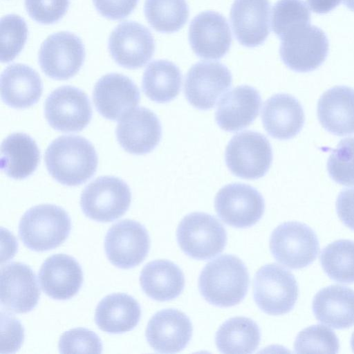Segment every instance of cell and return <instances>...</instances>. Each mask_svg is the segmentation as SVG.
<instances>
[{
  "instance_id": "33",
  "label": "cell",
  "mask_w": 354,
  "mask_h": 354,
  "mask_svg": "<svg viewBox=\"0 0 354 354\" xmlns=\"http://www.w3.org/2000/svg\"><path fill=\"white\" fill-rule=\"evenodd\" d=\"M144 11L151 26L165 33L179 30L189 17L185 0H145Z\"/></svg>"
},
{
  "instance_id": "2",
  "label": "cell",
  "mask_w": 354,
  "mask_h": 354,
  "mask_svg": "<svg viewBox=\"0 0 354 354\" xmlns=\"http://www.w3.org/2000/svg\"><path fill=\"white\" fill-rule=\"evenodd\" d=\"M249 282V274L243 262L234 255L224 254L203 268L198 279V289L209 304L230 307L243 300Z\"/></svg>"
},
{
  "instance_id": "3",
  "label": "cell",
  "mask_w": 354,
  "mask_h": 354,
  "mask_svg": "<svg viewBox=\"0 0 354 354\" xmlns=\"http://www.w3.org/2000/svg\"><path fill=\"white\" fill-rule=\"evenodd\" d=\"M71 222L62 207L42 204L34 206L22 216L19 235L28 248L44 252L59 246L68 237Z\"/></svg>"
},
{
  "instance_id": "29",
  "label": "cell",
  "mask_w": 354,
  "mask_h": 354,
  "mask_svg": "<svg viewBox=\"0 0 354 354\" xmlns=\"http://www.w3.org/2000/svg\"><path fill=\"white\" fill-rule=\"evenodd\" d=\"M140 283L144 292L150 298L166 301L176 298L183 292L185 277L174 263L163 259L152 261L142 268Z\"/></svg>"
},
{
  "instance_id": "40",
  "label": "cell",
  "mask_w": 354,
  "mask_h": 354,
  "mask_svg": "<svg viewBox=\"0 0 354 354\" xmlns=\"http://www.w3.org/2000/svg\"><path fill=\"white\" fill-rule=\"evenodd\" d=\"M29 15L36 21L50 24L58 21L66 13L69 0H25Z\"/></svg>"
},
{
  "instance_id": "35",
  "label": "cell",
  "mask_w": 354,
  "mask_h": 354,
  "mask_svg": "<svg viewBox=\"0 0 354 354\" xmlns=\"http://www.w3.org/2000/svg\"><path fill=\"white\" fill-rule=\"evenodd\" d=\"M310 23V12L303 0H278L273 6L272 28L279 38L291 28Z\"/></svg>"
},
{
  "instance_id": "10",
  "label": "cell",
  "mask_w": 354,
  "mask_h": 354,
  "mask_svg": "<svg viewBox=\"0 0 354 354\" xmlns=\"http://www.w3.org/2000/svg\"><path fill=\"white\" fill-rule=\"evenodd\" d=\"M214 207L219 218L226 224L237 228L255 225L262 217L265 203L262 195L253 187L232 183L217 193Z\"/></svg>"
},
{
  "instance_id": "16",
  "label": "cell",
  "mask_w": 354,
  "mask_h": 354,
  "mask_svg": "<svg viewBox=\"0 0 354 354\" xmlns=\"http://www.w3.org/2000/svg\"><path fill=\"white\" fill-rule=\"evenodd\" d=\"M189 41L194 53L207 59H218L229 50L232 35L226 19L218 12L205 11L191 21Z\"/></svg>"
},
{
  "instance_id": "23",
  "label": "cell",
  "mask_w": 354,
  "mask_h": 354,
  "mask_svg": "<svg viewBox=\"0 0 354 354\" xmlns=\"http://www.w3.org/2000/svg\"><path fill=\"white\" fill-rule=\"evenodd\" d=\"M261 97L254 87L234 88L220 100L215 114L218 125L230 132L248 127L259 115Z\"/></svg>"
},
{
  "instance_id": "12",
  "label": "cell",
  "mask_w": 354,
  "mask_h": 354,
  "mask_svg": "<svg viewBox=\"0 0 354 354\" xmlns=\"http://www.w3.org/2000/svg\"><path fill=\"white\" fill-rule=\"evenodd\" d=\"M45 117L55 129L64 132L79 131L90 122L92 109L82 90L63 86L54 90L46 98Z\"/></svg>"
},
{
  "instance_id": "21",
  "label": "cell",
  "mask_w": 354,
  "mask_h": 354,
  "mask_svg": "<svg viewBox=\"0 0 354 354\" xmlns=\"http://www.w3.org/2000/svg\"><path fill=\"white\" fill-rule=\"evenodd\" d=\"M268 0H234L230 21L238 41L246 47L262 44L270 33Z\"/></svg>"
},
{
  "instance_id": "13",
  "label": "cell",
  "mask_w": 354,
  "mask_h": 354,
  "mask_svg": "<svg viewBox=\"0 0 354 354\" xmlns=\"http://www.w3.org/2000/svg\"><path fill=\"white\" fill-rule=\"evenodd\" d=\"M85 57L79 37L68 32L50 35L42 44L39 63L49 77L64 80L73 77L80 69Z\"/></svg>"
},
{
  "instance_id": "7",
  "label": "cell",
  "mask_w": 354,
  "mask_h": 354,
  "mask_svg": "<svg viewBox=\"0 0 354 354\" xmlns=\"http://www.w3.org/2000/svg\"><path fill=\"white\" fill-rule=\"evenodd\" d=\"M270 249L281 264L290 269H300L316 259L319 244L315 232L308 225L290 221L279 225L273 230Z\"/></svg>"
},
{
  "instance_id": "39",
  "label": "cell",
  "mask_w": 354,
  "mask_h": 354,
  "mask_svg": "<svg viewBox=\"0 0 354 354\" xmlns=\"http://www.w3.org/2000/svg\"><path fill=\"white\" fill-rule=\"evenodd\" d=\"M59 350L62 353H101L102 344L94 332L84 328H75L61 335Z\"/></svg>"
},
{
  "instance_id": "6",
  "label": "cell",
  "mask_w": 354,
  "mask_h": 354,
  "mask_svg": "<svg viewBox=\"0 0 354 354\" xmlns=\"http://www.w3.org/2000/svg\"><path fill=\"white\" fill-rule=\"evenodd\" d=\"M253 295L264 313L283 315L294 308L298 297V286L290 271L276 263L266 264L255 274Z\"/></svg>"
},
{
  "instance_id": "19",
  "label": "cell",
  "mask_w": 354,
  "mask_h": 354,
  "mask_svg": "<svg viewBox=\"0 0 354 354\" xmlns=\"http://www.w3.org/2000/svg\"><path fill=\"white\" fill-rule=\"evenodd\" d=\"M115 133L119 144L126 151L142 155L158 145L162 136V127L153 112L138 107L122 118Z\"/></svg>"
},
{
  "instance_id": "15",
  "label": "cell",
  "mask_w": 354,
  "mask_h": 354,
  "mask_svg": "<svg viewBox=\"0 0 354 354\" xmlns=\"http://www.w3.org/2000/svg\"><path fill=\"white\" fill-rule=\"evenodd\" d=\"M109 49L120 66L135 69L150 60L155 44L151 32L145 26L135 21H123L112 31Z\"/></svg>"
},
{
  "instance_id": "41",
  "label": "cell",
  "mask_w": 354,
  "mask_h": 354,
  "mask_svg": "<svg viewBox=\"0 0 354 354\" xmlns=\"http://www.w3.org/2000/svg\"><path fill=\"white\" fill-rule=\"evenodd\" d=\"M1 353H9L18 350L24 340V328L12 315L1 313Z\"/></svg>"
},
{
  "instance_id": "9",
  "label": "cell",
  "mask_w": 354,
  "mask_h": 354,
  "mask_svg": "<svg viewBox=\"0 0 354 354\" xmlns=\"http://www.w3.org/2000/svg\"><path fill=\"white\" fill-rule=\"evenodd\" d=\"M131 200L129 187L115 176H101L83 190L80 206L84 214L98 222H111L129 209Z\"/></svg>"
},
{
  "instance_id": "14",
  "label": "cell",
  "mask_w": 354,
  "mask_h": 354,
  "mask_svg": "<svg viewBox=\"0 0 354 354\" xmlns=\"http://www.w3.org/2000/svg\"><path fill=\"white\" fill-rule=\"evenodd\" d=\"M230 70L217 62H199L189 70L185 80V95L188 102L200 110L214 106L218 97L232 84Z\"/></svg>"
},
{
  "instance_id": "38",
  "label": "cell",
  "mask_w": 354,
  "mask_h": 354,
  "mask_svg": "<svg viewBox=\"0 0 354 354\" xmlns=\"http://www.w3.org/2000/svg\"><path fill=\"white\" fill-rule=\"evenodd\" d=\"M28 35L25 21L19 15H8L1 21V62L15 58L24 46Z\"/></svg>"
},
{
  "instance_id": "42",
  "label": "cell",
  "mask_w": 354,
  "mask_h": 354,
  "mask_svg": "<svg viewBox=\"0 0 354 354\" xmlns=\"http://www.w3.org/2000/svg\"><path fill=\"white\" fill-rule=\"evenodd\" d=\"M138 0H93L97 10L104 17L118 20L127 17Z\"/></svg>"
},
{
  "instance_id": "46",
  "label": "cell",
  "mask_w": 354,
  "mask_h": 354,
  "mask_svg": "<svg viewBox=\"0 0 354 354\" xmlns=\"http://www.w3.org/2000/svg\"><path fill=\"white\" fill-rule=\"evenodd\" d=\"M351 346L353 351L354 352V332L353 333L351 338Z\"/></svg>"
},
{
  "instance_id": "37",
  "label": "cell",
  "mask_w": 354,
  "mask_h": 354,
  "mask_svg": "<svg viewBox=\"0 0 354 354\" xmlns=\"http://www.w3.org/2000/svg\"><path fill=\"white\" fill-rule=\"evenodd\" d=\"M327 170L335 182L354 185V137L340 140L328 159Z\"/></svg>"
},
{
  "instance_id": "22",
  "label": "cell",
  "mask_w": 354,
  "mask_h": 354,
  "mask_svg": "<svg viewBox=\"0 0 354 354\" xmlns=\"http://www.w3.org/2000/svg\"><path fill=\"white\" fill-rule=\"evenodd\" d=\"M38 275L44 293L57 300H66L75 296L83 282L80 265L73 257L64 254L48 257Z\"/></svg>"
},
{
  "instance_id": "11",
  "label": "cell",
  "mask_w": 354,
  "mask_h": 354,
  "mask_svg": "<svg viewBox=\"0 0 354 354\" xmlns=\"http://www.w3.org/2000/svg\"><path fill=\"white\" fill-rule=\"evenodd\" d=\"M150 239L146 228L130 219L120 221L107 231L104 250L108 259L118 268L129 269L147 257Z\"/></svg>"
},
{
  "instance_id": "27",
  "label": "cell",
  "mask_w": 354,
  "mask_h": 354,
  "mask_svg": "<svg viewBox=\"0 0 354 354\" xmlns=\"http://www.w3.org/2000/svg\"><path fill=\"white\" fill-rule=\"evenodd\" d=\"M42 90L39 75L27 65H10L1 75V96L11 107L24 109L32 106L39 100Z\"/></svg>"
},
{
  "instance_id": "18",
  "label": "cell",
  "mask_w": 354,
  "mask_h": 354,
  "mask_svg": "<svg viewBox=\"0 0 354 354\" xmlns=\"http://www.w3.org/2000/svg\"><path fill=\"white\" fill-rule=\"evenodd\" d=\"M40 290L35 274L27 265L11 262L1 269V304L6 309L26 313L37 304Z\"/></svg>"
},
{
  "instance_id": "20",
  "label": "cell",
  "mask_w": 354,
  "mask_h": 354,
  "mask_svg": "<svg viewBox=\"0 0 354 354\" xmlns=\"http://www.w3.org/2000/svg\"><path fill=\"white\" fill-rule=\"evenodd\" d=\"M192 324L183 312L174 308L157 312L148 322L146 339L159 353H174L185 348L192 335Z\"/></svg>"
},
{
  "instance_id": "44",
  "label": "cell",
  "mask_w": 354,
  "mask_h": 354,
  "mask_svg": "<svg viewBox=\"0 0 354 354\" xmlns=\"http://www.w3.org/2000/svg\"><path fill=\"white\" fill-rule=\"evenodd\" d=\"M342 0H307L308 6L315 13L326 14L338 6Z\"/></svg>"
},
{
  "instance_id": "5",
  "label": "cell",
  "mask_w": 354,
  "mask_h": 354,
  "mask_svg": "<svg viewBox=\"0 0 354 354\" xmlns=\"http://www.w3.org/2000/svg\"><path fill=\"white\" fill-rule=\"evenodd\" d=\"M280 39L281 59L296 72L306 73L317 68L328 53L329 44L325 32L310 24L291 28Z\"/></svg>"
},
{
  "instance_id": "36",
  "label": "cell",
  "mask_w": 354,
  "mask_h": 354,
  "mask_svg": "<svg viewBox=\"0 0 354 354\" xmlns=\"http://www.w3.org/2000/svg\"><path fill=\"white\" fill-rule=\"evenodd\" d=\"M294 348L295 351L298 353H337L339 351V343L333 330L317 324L299 332L295 339Z\"/></svg>"
},
{
  "instance_id": "30",
  "label": "cell",
  "mask_w": 354,
  "mask_h": 354,
  "mask_svg": "<svg viewBox=\"0 0 354 354\" xmlns=\"http://www.w3.org/2000/svg\"><path fill=\"white\" fill-rule=\"evenodd\" d=\"M40 152L28 135L15 133L8 136L1 147V168L9 177L23 179L36 169Z\"/></svg>"
},
{
  "instance_id": "17",
  "label": "cell",
  "mask_w": 354,
  "mask_h": 354,
  "mask_svg": "<svg viewBox=\"0 0 354 354\" xmlns=\"http://www.w3.org/2000/svg\"><path fill=\"white\" fill-rule=\"evenodd\" d=\"M140 91L128 77L118 73L102 76L95 84L93 100L97 111L105 118L118 120L138 105Z\"/></svg>"
},
{
  "instance_id": "45",
  "label": "cell",
  "mask_w": 354,
  "mask_h": 354,
  "mask_svg": "<svg viewBox=\"0 0 354 354\" xmlns=\"http://www.w3.org/2000/svg\"><path fill=\"white\" fill-rule=\"evenodd\" d=\"M343 3L346 8L354 11V0H343Z\"/></svg>"
},
{
  "instance_id": "26",
  "label": "cell",
  "mask_w": 354,
  "mask_h": 354,
  "mask_svg": "<svg viewBox=\"0 0 354 354\" xmlns=\"http://www.w3.org/2000/svg\"><path fill=\"white\" fill-rule=\"evenodd\" d=\"M312 308L315 318L335 329L354 326V290L332 285L320 290L314 297Z\"/></svg>"
},
{
  "instance_id": "28",
  "label": "cell",
  "mask_w": 354,
  "mask_h": 354,
  "mask_svg": "<svg viewBox=\"0 0 354 354\" xmlns=\"http://www.w3.org/2000/svg\"><path fill=\"white\" fill-rule=\"evenodd\" d=\"M141 317L138 301L125 293H113L103 298L96 307L95 321L103 331L120 334L134 328Z\"/></svg>"
},
{
  "instance_id": "43",
  "label": "cell",
  "mask_w": 354,
  "mask_h": 354,
  "mask_svg": "<svg viewBox=\"0 0 354 354\" xmlns=\"http://www.w3.org/2000/svg\"><path fill=\"white\" fill-rule=\"evenodd\" d=\"M336 209L342 223L354 230V187L345 189L339 194Z\"/></svg>"
},
{
  "instance_id": "32",
  "label": "cell",
  "mask_w": 354,
  "mask_h": 354,
  "mask_svg": "<svg viewBox=\"0 0 354 354\" xmlns=\"http://www.w3.org/2000/svg\"><path fill=\"white\" fill-rule=\"evenodd\" d=\"M182 75L178 67L167 60H155L146 68L142 90L152 101L166 103L173 100L181 88Z\"/></svg>"
},
{
  "instance_id": "31",
  "label": "cell",
  "mask_w": 354,
  "mask_h": 354,
  "mask_svg": "<svg viewBox=\"0 0 354 354\" xmlns=\"http://www.w3.org/2000/svg\"><path fill=\"white\" fill-rule=\"evenodd\" d=\"M261 332L252 319L245 317L230 318L216 333L218 350L223 353H251L259 346Z\"/></svg>"
},
{
  "instance_id": "8",
  "label": "cell",
  "mask_w": 354,
  "mask_h": 354,
  "mask_svg": "<svg viewBox=\"0 0 354 354\" xmlns=\"http://www.w3.org/2000/svg\"><path fill=\"white\" fill-rule=\"evenodd\" d=\"M225 158L228 169L234 175L254 180L268 172L272 161V150L270 142L263 134L245 131L231 138Z\"/></svg>"
},
{
  "instance_id": "24",
  "label": "cell",
  "mask_w": 354,
  "mask_h": 354,
  "mask_svg": "<svg viewBox=\"0 0 354 354\" xmlns=\"http://www.w3.org/2000/svg\"><path fill=\"white\" fill-rule=\"evenodd\" d=\"M263 127L278 140H288L302 129L304 113L299 102L287 93H278L268 99L261 112Z\"/></svg>"
},
{
  "instance_id": "4",
  "label": "cell",
  "mask_w": 354,
  "mask_h": 354,
  "mask_svg": "<svg viewBox=\"0 0 354 354\" xmlns=\"http://www.w3.org/2000/svg\"><path fill=\"white\" fill-rule=\"evenodd\" d=\"M176 238L181 250L197 260L216 256L227 243V233L222 223L214 216L204 212L186 215L178 226Z\"/></svg>"
},
{
  "instance_id": "25",
  "label": "cell",
  "mask_w": 354,
  "mask_h": 354,
  "mask_svg": "<svg viewBox=\"0 0 354 354\" xmlns=\"http://www.w3.org/2000/svg\"><path fill=\"white\" fill-rule=\"evenodd\" d=\"M317 116L322 127L339 136L354 134V89L337 86L319 100Z\"/></svg>"
},
{
  "instance_id": "1",
  "label": "cell",
  "mask_w": 354,
  "mask_h": 354,
  "mask_svg": "<svg viewBox=\"0 0 354 354\" xmlns=\"http://www.w3.org/2000/svg\"><path fill=\"white\" fill-rule=\"evenodd\" d=\"M51 176L61 184L76 186L91 178L97 167V156L92 144L78 136H62L54 140L45 153Z\"/></svg>"
},
{
  "instance_id": "34",
  "label": "cell",
  "mask_w": 354,
  "mask_h": 354,
  "mask_svg": "<svg viewBox=\"0 0 354 354\" xmlns=\"http://www.w3.org/2000/svg\"><path fill=\"white\" fill-rule=\"evenodd\" d=\"M320 263L325 273L342 283H354V241H335L323 248Z\"/></svg>"
}]
</instances>
